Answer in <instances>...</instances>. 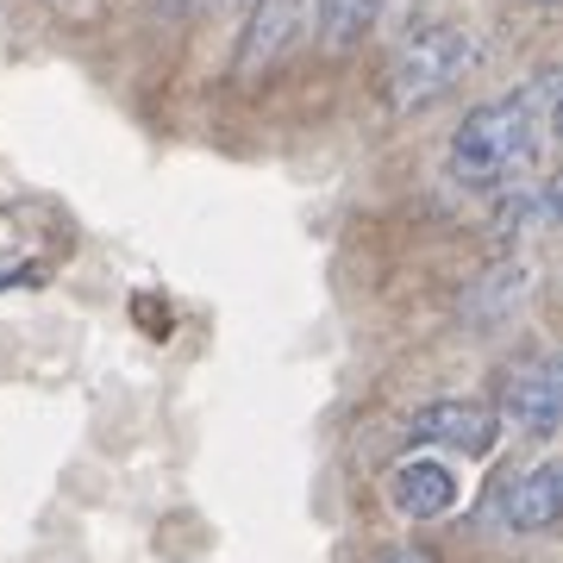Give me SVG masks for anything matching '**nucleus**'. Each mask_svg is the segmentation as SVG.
<instances>
[{
    "mask_svg": "<svg viewBox=\"0 0 563 563\" xmlns=\"http://www.w3.org/2000/svg\"><path fill=\"white\" fill-rule=\"evenodd\" d=\"M551 113H558V69H539L514 95L470 107L463 125L451 132V144H444V176L470 195L507 188L514 176H526L539 163L544 139H551Z\"/></svg>",
    "mask_w": 563,
    "mask_h": 563,
    "instance_id": "1",
    "label": "nucleus"
},
{
    "mask_svg": "<svg viewBox=\"0 0 563 563\" xmlns=\"http://www.w3.org/2000/svg\"><path fill=\"white\" fill-rule=\"evenodd\" d=\"M470 69H476V32L470 25H426V32H413L388 57L383 101H388V113H426L451 88H463Z\"/></svg>",
    "mask_w": 563,
    "mask_h": 563,
    "instance_id": "2",
    "label": "nucleus"
},
{
    "mask_svg": "<svg viewBox=\"0 0 563 563\" xmlns=\"http://www.w3.org/2000/svg\"><path fill=\"white\" fill-rule=\"evenodd\" d=\"M495 420H501L507 432L532 439V444H544L563 426V376H558V357H551V351L520 357L501 376V413H495Z\"/></svg>",
    "mask_w": 563,
    "mask_h": 563,
    "instance_id": "3",
    "label": "nucleus"
},
{
    "mask_svg": "<svg viewBox=\"0 0 563 563\" xmlns=\"http://www.w3.org/2000/svg\"><path fill=\"white\" fill-rule=\"evenodd\" d=\"M501 439V420L488 413L483 401H426L407 413V444H439V451H457V457H488Z\"/></svg>",
    "mask_w": 563,
    "mask_h": 563,
    "instance_id": "4",
    "label": "nucleus"
},
{
    "mask_svg": "<svg viewBox=\"0 0 563 563\" xmlns=\"http://www.w3.org/2000/svg\"><path fill=\"white\" fill-rule=\"evenodd\" d=\"M532 288H539V269L526 257H501L495 269H483V276L463 288L457 320L470 325V332H495V325H507L526 301H532Z\"/></svg>",
    "mask_w": 563,
    "mask_h": 563,
    "instance_id": "5",
    "label": "nucleus"
},
{
    "mask_svg": "<svg viewBox=\"0 0 563 563\" xmlns=\"http://www.w3.org/2000/svg\"><path fill=\"white\" fill-rule=\"evenodd\" d=\"M301 25H307V0H257V7H251V20H244V32H239L232 69H239L244 81L263 76L288 44L301 38Z\"/></svg>",
    "mask_w": 563,
    "mask_h": 563,
    "instance_id": "6",
    "label": "nucleus"
},
{
    "mask_svg": "<svg viewBox=\"0 0 563 563\" xmlns=\"http://www.w3.org/2000/svg\"><path fill=\"white\" fill-rule=\"evenodd\" d=\"M388 507H395L401 520H413V526L444 520V514L457 507V476H451V463L401 457L395 470H388Z\"/></svg>",
    "mask_w": 563,
    "mask_h": 563,
    "instance_id": "7",
    "label": "nucleus"
},
{
    "mask_svg": "<svg viewBox=\"0 0 563 563\" xmlns=\"http://www.w3.org/2000/svg\"><path fill=\"white\" fill-rule=\"evenodd\" d=\"M495 520L507 532H551L563 520V470L558 463H532L495 495Z\"/></svg>",
    "mask_w": 563,
    "mask_h": 563,
    "instance_id": "8",
    "label": "nucleus"
},
{
    "mask_svg": "<svg viewBox=\"0 0 563 563\" xmlns=\"http://www.w3.org/2000/svg\"><path fill=\"white\" fill-rule=\"evenodd\" d=\"M501 201H495V239H526V232H544V225L558 220V188L544 176H514L507 188H495Z\"/></svg>",
    "mask_w": 563,
    "mask_h": 563,
    "instance_id": "9",
    "label": "nucleus"
},
{
    "mask_svg": "<svg viewBox=\"0 0 563 563\" xmlns=\"http://www.w3.org/2000/svg\"><path fill=\"white\" fill-rule=\"evenodd\" d=\"M376 7L383 0H313V25H320V38L332 51H344V44H357L376 25Z\"/></svg>",
    "mask_w": 563,
    "mask_h": 563,
    "instance_id": "10",
    "label": "nucleus"
},
{
    "mask_svg": "<svg viewBox=\"0 0 563 563\" xmlns=\"http://www.w3.org/2000/svg\"><path fill=\"white\" fill-rule=\"evenodd\" d=\"M376 563H439L426 544H388V551H376Z\"/></svg>",
    "mask_w": 563,
    "mask_h": 563,
    "instance_id": "11",
    "label": "nucleus"
},
{
    "mask_svg": "<svg viewBox=\"0 0 563 563\" xmlns=\"http://www.w3.org/2000/svg\"><path fill=\"white\" fill-rule=\"evenodd\" d=\"M51 7H76V0H51Z\"/></svg>",
    "mask_w": 563,
    "mask_h": 563,
    "instance_id": "12",
    "label": "nucleus"
},
{
    "mask_svg": "<svg viewBox=\"0 0 563 563\" xmlns=\"http://www.w3.org/2000/svg\"><path fill=\"white\" fill-rule=\"evenodd\" d=\"M532 7H551V0H532Z\"/></svg>",
    "mask_w": 563,
    "mask_h": 563,
    "instance_id": "13",
    "label": "nucleus"
}]
</instances>
